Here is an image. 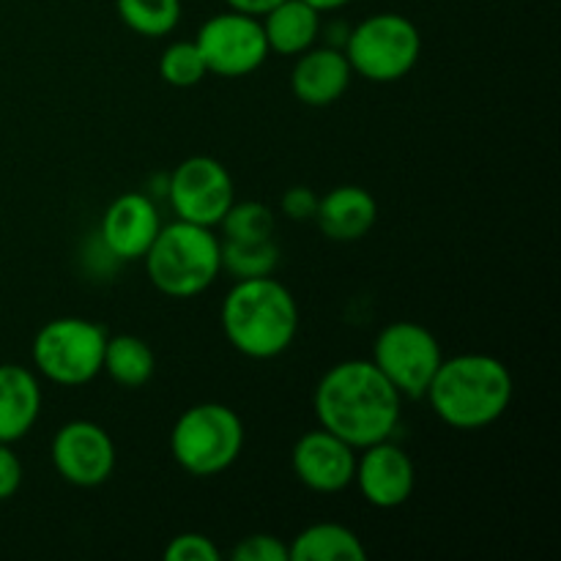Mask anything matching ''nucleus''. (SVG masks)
I'll list each match as a JSON object with an SVG mask.
<instances>
[{
    "label": "nucleus",
    "mask_w": 561,
    "mask_h": 561,
    "mask_svg": "<svg viewBox=\"0 0 561 561\" xmlns=\"http://www.w3.org/2000/svg\"><path fill=\"white\" fill-rule=\"evenodd\" d=\"M305 3H310L312 9H318L321 14H329V11L345 9V5L354 3V0H305Z\"/></svg>",
    "instance_id": "nucleus-30"
},
{
    "label": "nucleus",
    "mask_w": 561,
    "mask_h": 561,
    "mask_svg": "<svg viewBox=\"0 0 561 561\" xmlns=\"http://www.w3.org/2000/svg\"><path fill=\"white\" fill-rule=\"evenodd\" d=\"M290 469L307 491L334 496L354 485L356 449L334 433L318 427V431H307L294 444Z\"/></svg>",
    "instance_id": "nucleus-13"
},
{
    "label": "nucleus",
    "mask_w": 561,
    "mask_h": 561,
    "mask_svg": "<svg viewBox=\"0 0 561 561\" xmlns=\"http://www.w3.org/2000/svg\"><path fill=\"white\" fill-rule=\"evenodd\" d=\"M102 373L121 389H140L157 373V356L137 334H107Z\"/></svg>",
    "instance_id": "nucleus-20"
},
{
    "label": "nucleus",
    "mask_w": 561,
    "mask_h": 561,
    "mask_svg": "<svg viewBox=\"0 0 561 561\" xmlns=\"http://www.w3.org/2000/svg\"><path fill=\"white\" fill-rule=\"evenodd\" d=\"M159 77L173 88H195L208 77L206 60L195 42H173L159 55Z\"/></svg>",
    "instance_id": "nucleus-24"
},
{
    "label": "nucleus",
    "mask_w": 561,
    "mask_h": 561,
    "mask_svg": "<svg viewBox=\"0 0 561 561\" xmlns=\"http://www.w3.org/2000/svg\"><path fill=\"white\" fill-rule=\"evenodd\" d=\"M279 266L277 239L230 241L222 239V272L233 279L272 277Z\"/></svg>",
    "instance_id": "nucleus-22"
},
{
    "label": "nucleus",
    "mask_w": 561,
    "mask_h": 561,
    "mask_svg": "<svg viewBox=\"0 0 561 561\" xmlns=\"http://www.w3.org/2000/svg\"><path fill=\"white\" fill-rule=\"evenodd\" d=\"M290 561H365L367 548L343 524H312L288 542Z\"/></svg>",
    "instance_id": "nucleus-19"
},
{
    "label": "nucleus",
    "mask_w": 561,
    "mask_h": 561,
    "mask_svg": "<svg viewBox=\"0 0 561 561\" xmlns=\"http://www.w3.org/2000/svg\"><path fill=\"white\" fill-rule=\"evenodd\" d=\"M162 228L157 201L148 192H124L102 214L99 239L118 263L142 261Z\"/></svg>",
    "instance_id": "nucleus-14"
},
{
    "label": "nucleus",
    "mask_w": 561,
    "mask_h": 561,
    "mask_svg": "<svg viewBox=\"0 0 561 561\" xmlns=\"http://www.w3.org/2000/svg\"><path fill=\"white\" fill-rule=\"evenodd\" d=\"M378 219V203L370 190L359 184H340L318 197L316 222L332 241H359Z\"/></svg>",
    "instance_id": "nucleus-16"
},
{
    "label": "nucleus",
    "mask_w": 561,
    "mask_h": 561,
    "mask_svg": "<svg viewBox=\"0 0 561 561\" xmlns=\"http://www.w3.org/2000/svg\"><path fill=\"white\" fill-rule=\"evenodd\" d=\"M354 80L348 58L343 49L329 47V44H312L301 55H296V64L290 69V91L307 107H329L340 102Z\"/></svg>",
    "instance_id": "nucleus-15"
},
{
    "label": "nucleus",
    "mask_w": 561,
    "mask_h": 561,
    "mask_svg": "<svg viewBox=\"0 0 561 561\" xmlns=\"http://www.w3.org/2000/svg\"><path fill=\"white\" fill-rule=\"evenodd\" d=\"M354 75L365 80L398 82L414 71L422 55V33L398 11H378L348 31L343 47Z\"/></svg>",
    "instance_id": "nucleus-6"
},
{
    "label": "nucleus",
    "mask_w": 561,
    "mask_h": 561,
    "mask_svg": "<svg viewBox=\"0 0 561 561\" xmlns=\"http://www.w3.org/2000/svg\"><path fill=\"white\" fill-rule=\"evenodd\" d=\"M22 460L20 455L11 449V444H0V502H9L11 496H16V491L22 488Z\"/></svg>",
    "instance_id": "nucleus-28"
},
{
    "label": "nucleus",
    "mask_w": 561,
    "mask_h": 561,
    "mask_svg": "<svg viewBox=\"0 0 561 561\" xmlns=\"http://www.w3.org/2000/svg\"><path fill=\"white\" fill-rule=\"evenodd\" d=\"M153 288L168 299H195L206 294L222 274V239L214 228L173 222L159 228L157 239L142 255Z\"/></svg>",
    "instance_id": "nucleus-4"
},
{
    "label": "nucleus",
    "mask_w": 561,
    "mask_h": 561,
    "mask_svg": "<svg viewBox=\"0 0 561 561\" xmlns=\"http://www.w3.org/2000/svg\"><path fill=\"white\" fill-rule=\"evenodd\" d=\"M233 561H290L288 559V542L279 537L266 535V531H255V535L241 537L230 551Z\"/></svg>",
    "instance_id": "nucleus-25"
},
{
    "label": "nucleus",
    "mask_w": 561,
    "mask_h": 561,
    "mask_svg": "<svg viewBox=\"0 0 561 561\" xmlns=\"http://www.w3.org/2000/svg\"><path fill=\"white\" fill-rule=\"evenodd\" d=\"M277 3H283V0H225V5H228L230 11H241V14L257 16V20H261L263 14H268Z\"/></svg>",
    "instance_id": "nucleus-29"
},
{
    "label": "nucleus",
    "mask_w": 561,
    "mask_h": 561,
    "mask_svg": "<svg viewBox=\"0 0 561 561\" xmlns=\"http://www.w3.org/2000/svg\"><path fill=\"white\" fill-rule=\"evenodd\" d=\"M230 348L255 362L283 356L299 334V301L277 277L236 279L219 307Z\"/></svg>",
    "instance_id": "nucleus-3"
},
{
    "label": "nucleus",
    "mask_w": 561,
    "mask_h": 561,
    "mask_svg": "<svg viewBox=\"0 0 561 561\" xmlns=\"http://www.w3.org/2000/svg\"><path fill=\"white\" fill-rule=\"evenodd\" d=\"M444 359L442 343L416 321H392L378 332L370 362L387 376L403 400H425Z\"/></svg>",
    "instance_id": "nucleus-8"
},
{
    "label": "nucleus",
    "mask_w": 561,
    "mask_h": 561,
    "mask_svg": "<svg viewBox=\"0 0 561 561\" xmlns=\"http://www.w3.org/2000/svg\"><path fill=\"white\" fill-rule=\"evenodd\" d=\"M354 485L376 510H398L414 496L416 469L411 455L392 438L356 453Z\"/></svg>",
    "instance_id": "nucleus-12"
},
{
    "label": "nucleus",
    "mask_w": 561,
    "mask_h": 561,
    "mask_svg": "<svg viewBox=\"0 0 561 561\" xmlns=\"http://www.w3.org/2000/svg\"><path fill=\"white\" fill-rule=\"evenodd\" d=\"M175 219L203 225V228H219L228 208L236 203V184L230 170L214 157L184 159L168 175L164 190Z\"/></svg>",
    "instance_id": "nucleus-9"
},
{
    "label": "nucleus",
    "mask_w": 561,
    "mask_h": 561,
    "mask_svg": "<svg viewBox=\"0 0 561 561\" xmlns=\"http://www.w3.org/2000/svg\"><path fill=\"white\" fill-rule=\"evenodd\" d=\"M312 411L323 431L359 453L394 436L403 398L370 359H345L329 367L316 383Z\"/></svg>",
    "instance_id": "nucleus-1"
},
{
    "label": "nucleus",
    "mask_w": 561,
    "mask_h": 561,
    "mask_svg": "<svg viewBox=\"0 0 561 561\" xmlns=\"http://www.w3.org/2000/svg\"><path fill=\"white\" fill-rule=\"evenodd\" d=\"M107 329L88 318L66 316L44 323L31 343L33 367L58 387H85L102 376Z\"/></svg>",
    "instance_id": "nucleus-7"
},
{
    "label": "nucleus",
    "mask_w": 561,
    "mask_h": 561,
    "mask_svg": "<svg viewBox=\"0 0 561 561\" xmlns=\"http://www.w3.org/2000/svg\"><path fill=\"white\" fill-rule=\"evenodd\" d=\"M244 422L225 403L190 405L170 431V453L179 469L208 480L228 471L244 449Z\"/></svg>",
    "instance_id": "nucleus-5"
},
{
    "label": "nucleus",
    "mask_w": 561,
    "mask_h": 561,
    "mask_svg": "<svg viewBox=\"0 0 561 561\" xmlns=\"http://www.w3.org/2000/svg\"><path fill=\"white\" fill-rule=\"evenodd\" d=\"M164 559L168 561H222V551L217 542L201 531H184V535L173 537L164 548Z\"/></svg>",
    "instance_id": "nucleus-26"
},
{
    "label": "nucleus",
    "mask_w": 561,
    "mask_h": 561,
    "mask_svg": "<svg viewBox=\"0 0 561 561\" xmlns=\"http://www.w3.org/2000/svg\"><path fill=\"white\" fill-rule=\"evenodd\" d=\"M321 11L312 9L305 0H283L268 14L261 16L263 33H266L268 53L296 58L321 38Z\"/></svg>",
    "instance_id": "nucleus-18"
},
{
    "label": "nucleus",
    "mask_w": 561,
    "mask_h": 561,
    "mask_svg": "<svg viewBox=\"0 0 561 561\" xmlns=\"http://www.w3.org/2000/svg\"><path fill=\"white\" fill-rule=\"evenodd\" d=\"M222 239L230 241H263L277 233V211L261 201H236L219 222Z\"/></svg>",
    "instance_id": "nucleus-23"
},
{
    "label": "nucleus",
    "mask_w": 561,
    "mask_h": 561,
    "mask_svg": "<svg viewBox=\"0 0 561 561\" xmlns=\"http://www.w3.org/2000/svg\"><path fill=\"white\" fill-rule=\"evenodd\" d=\"M195 44L206 60L208 75L230 77V80L252 75L268 58V44L261 20L230 9L208 16L197 31Z\"/></svg>",
    "instance_id": "nucleus-10"
},
{
    "label": "nucleus",
    "mask_w": 561,
    "mask_h": 561,
    "mask_svg": "<svg viewBox=\"0 0 561 561\" xmlns=\"http://www.w3.org/2000/svg\"><path fill=\"white\" fill-rule=\"evenodd\" d=\"M49 458L69 485L99 488L115 471V442L99 422L71 420L53 436Z\"/></svg>",
    "instance_id": "nucleus-11"
},
{
    "label": "nucleus",
    "mask_w": 561,
    "mask_h": 561,
    "mask_svg": "<svg viewBox=\"0 0 561 561\" xmlns=\"http://www.w3.org/2000/svg\"><path fill=\"white\" fill-rule=\"evenodd\" d=\"M318 197L321 195H318L312 186H290V190H285V195L279 197V214L288 217L290 222H310V219H316Z\"/></svg>",
    "instance_id": "nucleus-27"
},
{
    "label": "nucleus",
    "mask_w": 561,
    "mask_h": 561,
    "mask_svg": "<svg viewBox=\"0 0 561 561\" xmlns=\"http://www.w3.org/2000/svg\"><path fill=\"white\" fill-rule=\"evenodd\" d=\"M115 11L131 33L146 38L170 36L181 22V0H115Z\"/></svg>",
    "instance_id": "nucleus-21"
},
{
    "label": "nucleus",
    "mask_w": 561,
    "mask_h": 561,
    "mask_svg": "<svg viewBox=\"0 0 561 561\" xmlns=\"http://www.w3.org/2000/svg\"><path fill=\"white\" fill-rule=\"evenodd\" d=\"M42 381L25 365H0V444H16L42 416Z\"/></svg>",
    "instance_id": "nucleus-17"
},
{
    "label": "nucleus",
    "mask_w": 561,
    "mask_h": 561,
    "mask_svg": "<svg viewBox=\"0 0 561 561\" xmlns=\"http://www.w3.org/2000/svg\"><path fill=\"white\" fill-rule=\"evenodd\" d=\"M513 394V373L499 356L458 354L444 356L425 400L444 425L474 433L496 425L507 414Z\"/></svg>",
    "instance_id": "nucleus-2"
}]
</instances>
